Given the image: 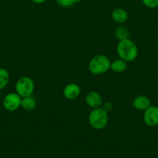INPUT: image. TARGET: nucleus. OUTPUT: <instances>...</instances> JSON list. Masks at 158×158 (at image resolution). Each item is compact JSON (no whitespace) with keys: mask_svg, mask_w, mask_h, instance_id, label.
<instances>
[{"mask_svg":"<svg viewBox=\"0 0 158 158\" xmlns=\"http://www.w3.org/2000/svg\"><path fill=\"white\" fill-rule=\"evenodd\" d=\"M128 12L123 9L117 8L115 9L112 12V18L113 21L117 23H123L128 19Z\"/></svg>","mask_w":158,"mask_h":158,"instance_id":"10","label":"nucleus"},{"mask_svg":"<svg viewBox=\"0 0 158 158\" xmlns=\"http://www.w3.org/2000/svg\"><path fill=\"white\" fill-rule=\"evenodd\" d=\"M156 48H157V49H158V43H157V44H156Z\"/></svg>","mask_w":158,"mask_h":158,"instance_id":"19","label":"nucleus"},{"mask_svg":"<svg viewBox=\"0 0 158 158\" xmlns=\"http://www.w3.org/2000/svg\"><path fill=\"white\" fill-rule=\"evenodd\" d=\"M111 61L108 56L103 54L96 55L88 63V69L94 75H102L110 69Z\"/></svg>","mask_w":158,"mask_h":158,"instance_id":"2","label":"nucleus"},{"mask_svg":"<svg viewBox=\"0 0 158 158\" xmlns=\"http://www.w3.org/2000/svg\"><path fill=\"white\" fill-rule=\"evenodd\" d=\"M102 107L103 108L104 110H105V111H106V112H110V111H112V109H113V105H112V103H111V102H105V103H102Z\"/></svg>","mask_w":158,"mask_h":158,"instance_id":"17","label":"nucleus"},{"mask_svg":"<svg viewBox=\"0 0 158 158\" xmlns=\"http://www.w3.org/2000/svg\"><path fill=\"white\" fill-rule=\"evenodd\" d=\"M32 2H33L34 3H37V4H42V3L45 2L46 0H31Z\"/></svg>","mask_w":158,"mask_h":158,"instance_id":"18","label":"nucleus"},{"mask_svg":"<svg viewBox=\"0 0 158 158\" xmlns=\"http://www.w3.org/2000/svg\"><path fill=\"white\" fill-rule=\"evenodd\" d=\"M144 6L150 9H154L158 7V0H142Z\"/></svg>","mask_w":158,"mask_h":158,"instance_id":"16","label":"nucleus"},{"mask_svg":"<svg viewBox=\"0 0 158 158\" xmlns=\"http://www.w3.org/2000/svg\"><path fill=\"white\" fill-rule=\"evenodd\" d=\"M37 106V100L33 96L22 98L21 107L26 111H32Z\"/></svg>","mask_w":158,"mask_h":158,"instance_id":"12","label":"nucleus"},{"mask_svg":"<svg viewBox=\"0 0 158 158\" xmlns=\"http://www.w3.org/2000/svg\"><path fill=\"white\" fill-rule=\"evenodd\" d=\"M60 6L63 7H70L75 4L79 0H56Z\"/></svg>","mask_w":158,"mask_h":158,"instance_id":"15","label":"nucleus"},{"mask_svg":"<svg viewBox=\"0 0 158 158\" xmlns=\"http://www.w3.org/2000/svg\"><path fill=\"white\" fill-rule=\"evenodd\" d=\"M21 102L22 97L17 93H9L3 99L2 105L7 111L14 112L21 107Z\"/></svg>","mask_w":158,"mask_h":158,"instance_id":"5","label":"nucleus"},{"mask_svg":"<svg viewBox=\"0 0 158 158\" xmlns=\"http://www.w3.org/2000/svg\"><path fill=\"white\" fill-rule=\"evenodd\" d=\"M9 73L7 69L0 67V90L4 89L9 82Z\"/></svg>","mask_w":158,"mask_h":158,"instance_id":"13","label":"nucleus"},{"mask_svg":"<svg viewBox=\"0 0 158 158\" xmlns=\"http://www.w3.org/2000/svg\"><path fill=\"white\" fill-rule=\"evenodd\" d=\"M151 104L150 100L146 96H138L133 100V105L138 110H145Z\"/></svg>","mask_w":158,"mask_h":158,"instance_id":"9","label":"nucleus"},{"mask_svg":"<svg viewBox=\"0 0 158 158\" xmlns=\"http://www.w3.org/2000/svg\"><path fill=\"white\" fill-rule=\"evenodd\" d=\"M127 69V62L122 60L121 58H118L114 61L111 62L110 69L116 73H121L125 71Z\"/></svg>","mask_w":158,"mask_h":158,"instance_id":"11","label":"nucleus"},{"mask_svg":"<svg viewBox=\"0 0 158 158\" xmlns=\"http://www.w3.org/2000/svg\"><path fill=\"white\" fill-rule=\"evenodd\" d=\"M15 93L19 94L22 98L32 96L35 89L34 82L30 77H22L17 80L15 83Z\"/></svg>","mask_w":158,"mask_h":158,"instance_id":"4","label":"nucleus"},{"mask_svg":"<svg viewBox=\"0 0 158 158\" xmlns=\"http://www.w3.org/2000/svg\"><path fill=\"white\" fill-rule=\"evenodd\" d=\"M116 52L119 58L125 60L127 63L134 61L138 56L137 46L129 38L119 42L116 47Z\"/></svg>","mask_w":158,"mask_h":158,"instance_id":"1","label":"nucleus"},{"mask_svg":"<svg viewBox=\"0 0 158 158\" xmlns=\"http://www.w3.org/2000/svg\"><path fill=\"white\" fill-rule=\"evenodd\" d=\"M88 123L94 130H102L108 123V113L101 107L93 109L88 115Z\"/></svg>","mask_w":158,"mask_h":158,"instance_id":"3","label":"nucleus"},{"mask_svg":"<svg viewBox=\"0 0 158 158\" xmlns=\"http://www.w3.org/2000/svg\"><path fill=\"white\" fill-rule=\"evenodd\" d=\"M129 35V31L125 26H119V27L116 28V30H115V36L119 41L128 39Z\"/></svg>","mask_w":158,"mask_h":158,"instance_id":"14","label":"nucleus"},{"mask_svg":"<svg viewBox=\"0 0 158 158\" xmlns=\"http://www.w3.org/2000/svg\"><path fill=\"white\" fill-rule=\"evenodd\" d=\"M85 103L92 109L101 107L103 103V100L100 94L96 91H89L85 96Z\"/></svg>","mask_w":158,"mask_h":158,"instance_id":"7","label":"nucleus"},{"mask_svg":"<svg viewBox=\"0 0 158 158\" xmlns=\"http://www.w3.org/2000/svg\"><path fill=\"white\" fill-rule=\"evenodd\" d=\"M143 121L146 125L153 127L158 125V107L150 105L144 110Z\"/></svg>","mask_w":158,"mask_h":158,"instance_id":"6","label":"nucleus"},{"mask_svg":"<svg viewBox=\"0 0 158 158\" xmlns=\"http://www.w3.org/2000/svg\"><path fill=\"white\" fill-rule=\"evenodd\" d=\"M81 94V87L78 84L71 83L65 86L63 90V95L65 99L69 100H76Z\"/></svg>","mask_w":158,"mask_h":158,"instance_id":"8","label":"nucleus"},{"mask_svg":"<svg viewBox=\"0 0 158 158\" xmlns=\"http://www.w3.org/2000/svg\"><path fill=\"white\" fill-rule=\"evenodd\" d=\"M157 64H158V59H157Z\"/></svg>","mask_w":158,"mask_h":158,"instance_id":"20","label":"nucleus"}]
</instances>
